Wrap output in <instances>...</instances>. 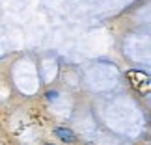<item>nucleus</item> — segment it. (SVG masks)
Segmentation results:
<instances>
[{
    "mask_svg": "<svg viewBox=\"0 0 151 145\" xmlns=\"http://www.w3.org/2000/svg\"><path fill=\"white\" fill-rule=\"evenodd\" d=\"M56 97H58V93H56V91H47V99H49V101H54Z\"/></svg>",
    "mask_w": 151,
    "mask_h": 145,
    "instance_id": "2",
    "label": "nucleus"
},
{
    "mask_svg": "<svg viewBox=\"0 0 151 145\" xmlns=\"http://www.w3.org/2000/svg\"><path fill=\"white\" fill-rule=\"evenodd\" d=\"M54 134H56L58 140H62L63 143H73L75 140H77V138H75V132L69 130V129H65V126H56V129H54Z\"/></svg>",
    "mask_w": 151,
    "mask_h": 145,
    "instance_id": "1",
    "label": "nucleus"
},
{
    "mask_svg": "<svg viewBox=\"0 0 151 145\" xmlns=\"http://www.w3.org/2000/svg\"><path fill=\"white\" fill-rule=\"evenodd\" d=\"M49 145H52V143H49Z\"/></svg>",
    "mask_w": 151,
    "mask_h": 145,
    "instance_id": "3",
    "label": "nucleus"
}]
</instances>
